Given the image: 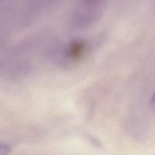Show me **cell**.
Here are the masks:
<instances>
[{
    "label": "cell",
    "mask_w": 155,
    "mask_h": 155,
    "mask_svg": "<svg viewBox=\"0 0 155 155\" xmlns=\"http://www.w3.org/2000/svg\"><path fill=\"white\" fill-rule=\"evenodd\" d=\"M10 151V148L7 145L0 144V155H8Z\"/></svg>",
    "instance_id": "cell-1"
}]
</instances>
